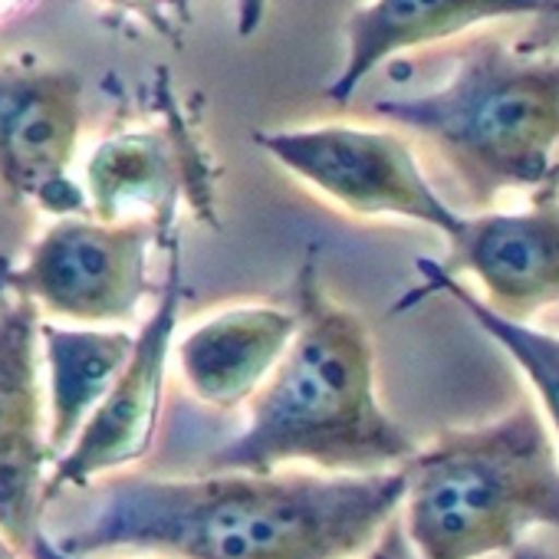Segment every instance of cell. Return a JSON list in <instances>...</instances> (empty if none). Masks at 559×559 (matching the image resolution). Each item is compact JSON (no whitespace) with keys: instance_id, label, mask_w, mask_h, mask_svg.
<instances>
[{"instance_id":"6da1fadb","label":"cell","mask_w":559,"mask_h":559,"mask_svg":"<svg viewBox=\"0 0 559 559\" xmlns=\"http://www.w3.org/2000/svg\"><path fill=\"white\" fill-rule=\"evenodd\" d=\"M408 474H257L112 480L57 533L73 556L162 552L171 559H353L405 503Z\"/></svg>"},{"instance_id":"7a4b0ae2","label":"cell","mask_w":559,"mask_h":559,"mask_svg":"<svg viewBox=\"0 0 559 559\" xmlns=\"http://www.w3.org/2000/svg\"><path fill=\"white\" fill-rule=\"evenodd\" d=\"M294 300L297 333L253 392L247 431L214 464L257 474L290 461L346 474L405 464L415 441L379 405L372 336L359 313L330 297L313 257L297 273Z\"/></svg>"},{"instance_id":"3957f363","label":"cell","mask_w":559,"mask_h":559,"mask_svg":"<svg viewBox=\"0 0 559 559\" xmlns=\"http://www.w3.org/2000/svg\"><path fill=\"white\" fill-rule=\"evenodd\" d=\"M402 467L418 559H480L513 549L530 526L559 533V461L530 405L448 431Z\"/></svg>"},{"instance_id":"277c9868","label":"cell","mask_w":559,"mask_h":559,"mask_svg":"<svg viewBox=\"0 0 559 559\" xmlns=\"http://www.w3.org/2000/svg\"><path fill=\"white\" fill-rule=\"evenodd\" d=\"M372 112L428 139L474 204L559 171V60L520 57L497 37L474 44L444 86L376 99Z\"/></svg>"},{"instance_id":"5b68a950","label":"cell","mask_w":559,"mask_h":559,"mask_svg":"<svg viewBox=\"0 0 559 559\" xmlns=\"http://www.w3.org/2000/svg\"><path fill=\"white\" fill-rule=\"evenodd\" d=\"M162 237L145 217L106 221L93 211L60 214L8 276L44 317L76 326H119L148 297V247Z\"/></svg>"},{"instance_id":"8992f818","label":"cell","mask_w":559,"mask_h":559,"mask_svg":"<svg viewBox=\"0 0 559 559\" xmlns=\"http://www.w3.org/2000/svg\"><path fill=\"white\" fill-rule=\"evenodd\" d=\"M257 145L313 191L362 217H402L454 234L461 214L431 188L405 139L385 129L310 126L257 132Z\"/></svg>"},{"instance_id":"52a82bcc","label":"cell","mask_w":559,"mask_h":559,"mask_svg":"<svg viewBox=\"0 0 559 559\" xmlns=\"http://www.w3.org/2000/svg\"><path fill=\"white\" fill-rule=\"evenodd\" d=\"M80 132V73L0 63V191L50 214L90 211L83 185L70 178Z\"/></svg>"},{"instance_id":"ba28073f","label":"cell","mask_w":559,"mask_h":559,"mask_svg":"<svg viewBox=\"0 0 559 559\" xmlns=\"http://www.w3.org/2000/svg\"><path fill=\"white\" fill-rule=\"evenodd\" d=\"M448 273H471L484 287V304L526 323L559 304V171L533 188L523 211L464 217L448 234Z\"/></svg>"},{"instance_id":"9c48e42d","label":"cell","mask_w":559,"mask_h":559,"mask_svg":"<svg viewBox=\"0 0 559 559\" xmlns=\"http://www.w3.org/2000/svg\"><path fill=\"white\" fill-rule=\"evenodd\" d=\"M178 307H181V273H178V257H171L162 297L152 317L135 333V346L126 369L119 372L106 399L96 405L90 421L80 428L73 451L63 457L57 471V487L60 484L83 487L96 474L135 461L148 451L158 405H162L165 366L178 326Z\"/></svg>"},{"instance_id":"30bf717a","label":"cell","mask_w":559,"mask_h":559,"mask_svg":"<svg viewBox=\"0 0 559 559\" xmlns=\"http://www.w3.org/2000/svg\"><path fill=\"white\" fill-rule=\"evenodd\" d=\"M37 349L40 310L17 297L0 313V530L21 549L37 536L40 474L50 457Z\"/></svg>"},{"instance_id":"8fae6325","label":"cell","mask_w":559,"mask_h":559,"mask_svg":"<svg viewBox=\"0 0 559 559\" xmlns=\"http://www.w3.org/2000/svg\"><path fill=\"white\" fill-rule=\"evenodd\" d=\"M546 14H559V0H372L346 21V63L326 96L349 103L369 73L405 50L448 40L477 24Z\"/></svg>"},{"instance_id":"7c38bea8","label":"cell","mask_w":559,"mask_h":559,"mask_svg":"<svg viewBox=\"0 0 559 559\" xmlns=\"http://www.w3.org/2000/svg\"><path fill=\"white\" fill-rule=\"evenodd\" d=\"M297 333V310L227 307L178 343V366L188 389L214 408H237L253 399Z\"/></svg>"},{"instance_id":"4fadbf2b","label":"cell","mask_w":559,"mask_h":559,"mask_svg":"<svg viewBox=\"0 0 559 559\" xmlns=\"http://www.w3.org/2000/svg\"><path fill=\"white\" fill-rule=\"evenodd\" d=\"M191 152L155 129H126L96 142L83 165L86 204L96 217L129 221L145 217L165 227L175 221L185 194Z\"/></svg>"},{"instance_id":"5bb4252c","label":"cell","mask_w":559,"mask_h":559,"mask_svg":"<svg viewBox=\"0 0 559 559\" xmlns=\"http://www.w3.org/2000/svg\"><path fill=\"white\" fill-rule=\"evenodd\" d=\"M50 366V451H67L126 369L135 336L112 326H57L40 320Z\"/></svg>"},{"instance_id":"9a60e30c","label":"cell","mask_w":559,"mask_h":559,"mask_svg":"<svg viewBox=\"0 0 559 559\" xmlns=\"http://www.w3.org/2000/svg\"><path fill=\"white\" fill-rule=\"evenodd\" d=\"M418 273L425 280V290L454 300L520 369L523 376L533 382V389L539 392L546 415L552 418L556 431H559V336L533 330L520 320H507L500 313H493L480 297H474L467 287L457 284V276L448 273L441 263L421 257L418 260Z\"/></svg>"},{"instance_id":"2e32d148","label":"cell","mask_w":559,"mask_h":559,"mask_svg":"<svg viewBox=\"0 0 559 559\" xmlns=\"http://www.w3.org/2000/svg\"><path fill=\"white\" fill-rule=\"evenodd\" d=\"M366 559H418V552H415V546L408 539L405 523L392 516L385 523V530L376 536V546L366 552Z\"/></svg>"},{"instance_id":"e0dca14e","label":"cell","mask_w":559,"mask_h":559,"mask_svg":"<svg viewBox=\"0 0 559 559\" xmlns=\"http://www.w3.org/2000/svg\"><path fill=\"white\" fill-rule=\"evenodd\" d=\"M266 11H270V0H237V34L243 40L253 37L263 27Z\"/></svg>"},{"instance_id":"ac0fdd59","label":"cell","mask_w":559,"mask_h":559,"mask_svg":"<svg viewBox=\"0 0 559 559\" xmlns=\"http://www.w3.org/2000/svg\"><path fill=\"white\" fill-rule=\"evenodd\" d=\"M106 4L129 11V14H139V17H148L152 24L165 27V11L175 4V0H106Z\"/></svg>"},{"instance_id":"d6986e66","label":"cell","mask_w":559,"mask_h":559,"mask_svg":"<svg viewBox=\"0 0 559 559\" xmlns=\"http://www.w3.org/2000/svg\"><path fill=\"white\" fill-rule=\"evenodd\" d=\"M31 549H34V556L37 559H83V556H73V552H63L57 543H50L47 536H34V543H31Z\"/></svg>"},{"instance_id":"ffe728a7","label":"cell","mask_w":559,"mask_h":559,"mask_svg":"<svg viewBox=\"0 0 559 559\" xmlns=\"http://www.w3.org/2000/svg\"><path fill=\"white\" fill-rule=\"evenodd\" d=\"M510 559H552L546 549H539V546H533V543H516L513 549H510Z\"/></svg>"},{"instance_id":"44dd1931","label":"cell","mask_w":559,"mask_h":559,"mask_svg":"<svg viewBox=\"0 0 559 559\" xmlns=\"http://www.w3.org/2000/svg\"><path fill=\"white\" fill-rule=\"evenodd\" d=\"M0 559H14V552H11V546L0 539Z\"/></svg>"},{"instance_id":"7402d4cb","label":"cell","mask_w":559,"mask_h":559,"mask_svg":"<svg viewBox=\"0 0 559 559\" xmlns=\"http://www.w3.org/2000/svg\"><path fill=\"white\" fill-rule=\"evenodd\" d=\"M17 4V0H0V14H4L8 8H14Z\"/></svg>"}]
</instances>
